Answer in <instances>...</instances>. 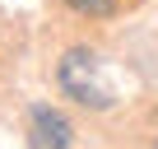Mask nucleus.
<instances>
[{
  "instance_id": "1",
  "label": "nucleus",
  "mask_w": 158,
  "mask_h": 149,
  "mask_svg": "<svg viewBox=\"0 0 158 149\" xmlns=\"http://www.w3.org/2000/svg\"><path fill=\"white\" fill-rule=\"evenodd\" d=\"M56 84H60V93L74 98L79 107H98V112H102V107L116 103V98H112V84L102 79V61H98L93 51H84V47H74V51L60 56Z\"/></svg>"
},
{
  "instance_id": "2",
  "label": "nucleus",
  "mask_w": 158,
  "mask_h": 149,
  "mask_svg": "<svg viewBox=\"0 0 158 149\" xmlns=\"http://www.w3.org/2000/svg\"><path fill=\"white\" fill-rule=\"evenodd\" d=\"M74 144V126L65 112L37 103L28 107V149H70Z\"/></svg>"
},
{
  "instance_id": "3",
  "label": "nucleus",
  "mask_w": 158,
  "mask_h": 149,
  "mask_svg": "<svg viewBox=\"0 0 158 149\" xmlns=\"http://www.w3.org/2000/svg\"><path fill=\"white\" fill-rule=\"evenodd\" d=\"M65 5H70L74 14H89V19H107V14L116 10V0H65Z\"/></svg>"
},
{
  "instance_id": "4",
  "label": "nucleus",
  "mask_w": 158,
  "mask_h": 149,
  "mask_svg": "<svg viewBox=\"0 0 158 149\" xmlns=\"http://www.w3.org/2000/svg\"><path fill=\"white\" fill-rule=\"evenodd\" d=\"M153 149H158V144H153Z\"/></svg>"
}]
</instances>
